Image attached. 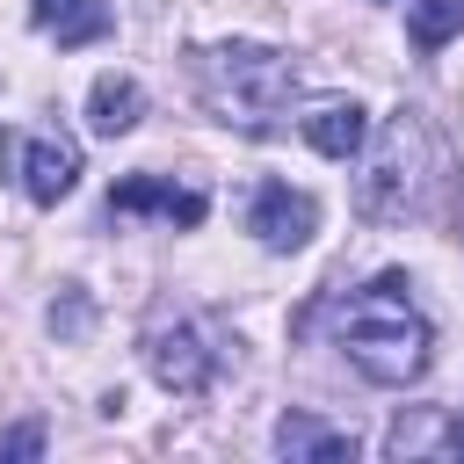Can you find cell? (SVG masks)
Wrapping results in <instances>:
<instances>
[{"label":"cell","instance_id":"15","mask_svg":"<svg viewBox=\"0 0 464 464\" xmlns=\"http://www.w3.org/2000/svg\"><path fill=\"white\" fill-rule=\"evenodd\" d=\"M44 450V428L29 420V428H14V435H0V457H36Z\"/></svg>","mask_w":464,"mask_h":464},{"label":"cell","instance_id":"10","mask_svg":"<svg viewBox=\"0 0 464 464\" xmlns=\"http://www.w3.org/2000/svg\"><path fill=\"white\" fill-rule=\"evenodd\" d=\"M304 138H312V152H326V160H355L362 138H370V116H362L355 102H312V109H304Z\"/></svg>","mask_w":464,"mask_h":464},{"label":"cell","instance_id":"14","mask_svg":"<svg viewBox=\"0 0 464 464\" xmlns=\"http://www.w3.org/2000/svg\"><path fill=\"white\" fill-rule=\"evenodd\" d=\"M51 326H58V334H80V326H87V297L72 290L65 304H51Z\"/></svg>","mask_w":464,"mask_h":464},{"label":"cell","instance_id":"13","mask_svg":"<svg viewBox=\"0 0 464 464\" xmlns=\"http://www.w3.org/2000/svg\"><path fill=\"white\" fill-rule=\"evenodd\" d=\"M406 29H413L420 51H442V44L464 29V0H413V22H406Z\"/></svg>","mask_w":464,"mask_h":464},{"label":"cell","instance_id":"7","mask_svg":"<svg viewBox=\"0 0 464 464\" xmlns=\"http://www.w3.org/2000/svg\"><path fill=\"white\" fill-rule=\"evenodd\" d=\"M109 210H152V218H167V225H203L210 196H203V188H181V181H167V174H130V181L109 188Z\"/></svg>","mask_w":464,"mask_h":464},{"label":"cell","instance_id":"1","mask_svg":"<svg viewBox=\"0 0 464 464\" xmlns=\"http://www.w3.org/2000/svg\"><path fill=\"white\" fill-rule=\"evenodd\" d=\"M406 290H413V283H406L399 268H384V276H370V283L334 312V341H341V355L355 362V377H370V384H384V392L413 384V377L428 370V355H435L428 319L413 312Z\"/></svg>","mask_w":464,"mask_h":464},{"label":"cell","instance_id":"5","mask_svg":"<svg viewBox=\"0 0 464 464\" xmlns=\"http://www.w3.org/2000/svg\"><path fill=\"white\" fill-rule=\"evenodd\" d=\"M0 167L22 174L29 203H58V196H72V181H80V145L58 138V130H44V138H14V130H0Z\"/></svg>","mask_w":464,"mask_h":464},{"label":"cell","instance_id":"11","mask_svg":"<svg viewBox=\"0 0 464 464\" xmlns=\"http://www.w3.org/2000/svg\"><path fill=\"white\" fill-rule=\"evenodd\" d=\"M29 22L44 36H58V51H80V44L109 36V7H94V0H29Z\"/></svg>","mask_w":464,"mask_h":464},{"label":"cell","instance_id":"9","mask_svg":"<svg viewBox=\"0 0 464 464\" xmlns=\"http://www.w3.org/2000/svg\"><path fill=\"white\" fill-rule=\"evenodd\" d=\"M276 450L290 464H341V457H355V435L348 428H326L319 413H283L276 420Z\"/></svg>","mask_w":464,"mask_h":464},{"label":"cell","instance_id":"8","mask_svg":"<svg viewBox=\"0 0 464 464\" xmlns=\"http://www.w3.org/2000/svg\"><path fill=\"white\" fill-rule=\"evenodd\" d=\"M384 457H399V464H413V457H464V420H450L442 406H413V413L392 420Z\"/></svg>","mask_w":464,"mask_h":464},{"label":"cell","instance_id":"2","mask_svg":"<svg viewBox=\"0 0 464 464\" xmlns=\"http://www.w3.org/2000/svg\"><path fill=\"white\" fill-rule=\"evenodd\" d=\"M196 87H203V102H210L218 123H232L246 138H268L290 116L297 72L268 44H210V51H196Z\"/></svg>","mask_w":464,"mask_h":464},{"label":"cell","instance_id":"4","mask_svg":"<svg viewBox=\"0 0 464 464\" xmlns=\"http://www.w3.org/2000/svg\"><path fill=\"white\" fill-rule=\"evenodd\" d=\"M145 362H152V377H160L167 392L196 399V392L218 377V341H210V326H203L196 312H160V319L145 326Z\"/></svg>","mask_w":464,"mask_h":464},{"label":"cell","instance_id":"6","mask_svg":"<svg viewBox=\"0 0 464 464\" xmlns=\"http://www.w3.org/2000/svg\"><path fill=\"white\" fill-rule=\"evenodd\" d=\"M246 232L268 246V254H297L312 232H319V203L290 181H261L254 188V210H246Z\"/></svg>","mask_w":464,"mask_h":464},{"label":"cell","instance_id":"12","mask_svg":"<svg viewBox=\"0 0 464 464\" xmlns=\"http://www.w3.org/2000/svg\"><path fill=\"white\" fill-rule=\"evenodd\" d=\"M138 116H145V87L130 72H102L94 94H87V123L102 138H123V130H138Z\"/></svg>","mask_w":464,"mask_h":464},{"label":"cell","instance_id":"3","mask_svg":"<svg viewBox=\"0 0 464 464\" xmlns=\"http://www.w3.org/2000/svg\"><path fill=\"white\" fill-rule=\"evenodd\" d=\"M420 174H428V130L420 116H384L377 138H362V174H355V210L377 225H399L420 203Z\"/></svg>","mask_w":464,"mask_h":464}]
</instances>
